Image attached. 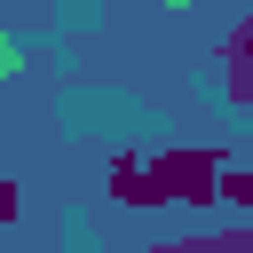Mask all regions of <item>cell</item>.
I'll return each instance as SVG.
<instances>
[{"instance_id":"obj_1","label":"cell","mask_w":253,"mask_h":253,"mask_svg":"<svg viewBox=\"0 0 253 253\" xmlns=\"http://www.w3.org/2000/svg\"><path fill=\"white\" fill-rule=\"evenodd\" d=\"M119 206H213L221 198V150H158V158H111Z\"/></svg>"},{"instance_id":"obj_2","label":"cell","mask_w":253,"mask_h":253,"mask_svg":"<svg viewBox=\"0 0 253 253\" xmlns=\"http://www.w3.org/2000/svg\"><path fill=\"white\" fill-rule=\"evenodd\" d=\"M221 95H229V111H253V55L221 47Z\"/></svg>"},{"instance_id":"obj_3","label":"cell","mask_w":253,"mask_h":253,"mask_svg":"<svg viewBox=\"0 0 253 253\" xmlns=\"http://www.w3.org/2000/svg\"><path fill=\"white\" fill-rule=\"evenodd\" d=\"M206 253H253V221H229V229H198Z\"/></svg>"},{"instance_id":"obj_4","label":"cell","mask_w":253,"mask_h":253,"mask_svg":"<svg viewBox=\"0 0 253 253\" xmlns=\"http://www.w3.org/2000/svg\"><path fill=\"white\" fill-rule=\"evenodd\" d=\"M221 206L253 213V166H221Z\"/></svg>"},{"instance_id":"obj_5","label":"cell","mask_w":253,"mask_h":253,"mask_svg":"<svg viewBox=\"0 0 253 253\" xmlns=\"http://www.w3.org/2000/svg\"><path fill=\"white\" fill-rule=\"evenodd\" d=\"M150 253H206V245H198V229H190V237H158Z\"/></svg>"},{"instance_id":"obj_6","label":"cell","mask_w":253,"mask_h":253,"mask_svg":"<svg viewBox=\"0 0 253 253\" xmlns=\"http://www.w3.org/2000/svg\"><path fill=\"white\" fill-rule=\"evenodd\" d=\"M221 47H229V55H253V16H245V24H237V32L221 40Z\"/></svg>"},{"instance_id":"obj_7","label":"cell","mask_w":253,"mask_h":253,"mask_svg":"<svg viewBox=\"0 0 253 253\" xmlns=\"http://www.w3.org/2000/svg\"><path fill=\"white\" fill-rule=\"evenodd\" d=\"M0 221H16V182H0Z\"/></svg>"},{"instance_id":"obj_8","label":"cell","mask_w":253,"mask_h":253,"mask_svg":"<svg viewBox=\"0 0 253 253\" xmlns=\"http://www.w3.org/2000/svg\"><path fill=\"white\" fill-rule=\"evenodd\" d=\"M166 8H190V0H166Z\"/></svg>"}]
</instances>
